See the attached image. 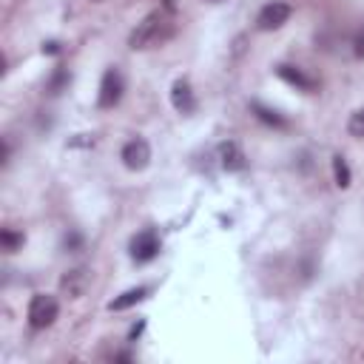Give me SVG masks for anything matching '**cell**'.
Segmentation results:
<instances>
[{
    "instance_id": "6da1fadb",
    "label": "cell",
    "mask_w": 364,
    "mask_h": 364,
    "mask_svg": "<svg viewBox=\"0 0 364 364\" xmlns=\"http://www.w3.org/2000/svg\"><path fill=\"white\" fill-rule=\"evenodd\" d=\"M162 28H165V14H162V11H151V14H145V17L136 23V28L128 34V48L142 51V48L156 46V43L165 37Z\"/></svg>"
},
{
    "instance_id": "7a4b0ae2",
    "label": "cell",
    "mask_w": 364,
    "mask_h": 364,
    "mask_svg": "<svg viewBox=\"0 0 364 364\" xmlns=\"http://www.w3.org/2000/svg\"><path fill=\"white\" fill-rule=\"evenodd\" d=\"M28 327L31 330H46V327H51L54 321H57V316H60V304H57V299L54 296H48V293H34L31 296V301H28Z\"/></svg>"
},
{
    "instance_id": "3957f363",
    "label": "cell",
    "mask_w": 364,
    "mask_h": 364,
    "mask_svg": "<svg viewBox=\"0 0 364 364\" xmlns=\"http://www.w3.org/2000/svg\"><path fill=\"white\" fill-rule=\"evenodd\" d=\"M290 14H293V9H290V3H284V0L264 3V6L259 9V14H256V28H259V31H276V28H282V26L290 20Z\"/></svg>"
},
{
    "instance_id": "277c9868",
    "label": "cell",
    "mask_w": 364,
    "mask_h": 364,
    "mask_svg": "<svg viewBox=\"0 0 364 364\" xmlns=\"http://www.w3.org/2000/svg\"><path fill=\"white\" fill-rule=\"evenodd\" d=\"M159 247H162L159 233L154 228H145V230L134 233V239H131V259L136 264H145V262H151V259L159 256Z\"/></svg>"
},
{
    "instance_id": "5b68a950",
    "label": "cell",
    "mask_w": 364,
    "mask_h": 364,
    "mask_svg": "<svg viewBox=\"0 0 364 364\" xmlns=\"http://www.w3.org/2000/svg\"><path fill=\"white\" fill-rule=\"evenodd\" d=\"M125 91V80L119 74V68H105L102 80H100V94H97V105L100 108H114L122 100Z\"/></svg>"
},
{
    "instance_id": "8992f818",
    "label": "cell",
    "mask_w": 364,
    "mask_h": 364,
    "mask_svg": "<svg viewBox=\"0 0 364 364\" xmlns=\"http://www.w3.org/2000/svg\"><path fill=\"white\" fill-rule=\"evenodd\" d=\"M119 159H122V165H125L128 171H142V168H148V162H151V145H148L142 136H134V139H128V142L122 145Z\"/></svg>"
},
{
    "instance_id": "52a82bcc",
    "label": "cell",
    "mask_w": 364,
    "mask_h": 364,
    "mask_svg": "<svg viewBox=\"0 0 364 364\" xmlns=\"http://www.w3.org/2000/svg\"><path fill=\"white\" fill-rule=\"evenodd\" d=\"M88 287H91V273H88V267H71V270H65V273L60 276V293H63L65 299H80V296H85Z\"/></svg>"
},
{
    "instance_id": "ba28073f",
    "label": "cell",
    "mask_w": 364,
    "mask_h": 364,
    "mask_svg": "<svg viewBox=\"0 0 364 364\" xmlns=\"http://www.w3.org/2000/svg\"><path fill=\"white\" fill-rule=\"evenodd\" d=\"M219 165H222L228 173H239V171H245V168H247V156H245L242 145L233 142V139L222 142V145H219Z\"/></svg>"
},
{
    "instance_id": "9c48e42d",
    "label": "cell",
    "mask_w": 364,
    "mask_h": 364,
    "mask_svg": "<svg viewBox=\"0 0 364 364\" xmlns=\"http://www.w3.org/2000/svg\"><path fill=\"white\" fill-rule=\"evenodd\" d=\"M171 105H173L179 114H193L196 97H193V88H191V82H188L185 77L173 80V85H171Z\"/></svg>"
},
{
    "instance_id": "30bf717a",
    "label": "cell",
    "mask_w": 364,
    "mask_h": 364,
    "mask_svg": "<svg viewBox=\"0 0 364 364\" xmlns=\"http://www.w3.org/2000/svg\"><path fill=\"white\" fill-rule=\"evenodd\" d=\"M148 293H151V287H148V284H136V287H128V290H122L119 296H114V299L108 301V310H114V313H119V310H128V307H134V304L145 301V299H148Z\"/></svg>"
},
{
    "instance_id": "8fae6325",
    "label": "cell",
    "mask_w": 364,
    "mask_h": 364,
    "mask_svg": "<svg viewBox=\"0 0 364 364\" xmlns=\"http://www.w3.org/2000/svg\"><path fill=\"white\" fill-rule=\"evenodd\" d=\"M276 74H279L287 85H293V88H299V91H313V80H310L301 68H296V65L282 63V65H276Z\"/></svg>"
},
{
    "instance_id": "7c38bea8",
    "label": "cell",
    "mask_w": 364,
    "mask_h": 364,
    "mask_svg": "<svg viewBox=\"0 0 364 364\" xmlns=\"http://www.w3.org/2000/svg\"><path fill=\"white\" fill-rule=\"evenodd\" d=\"M68 82H71V71L60 65V68L51 71V77H48V82H46V94H48V97H57V94H63V91L68 88Z\"/></svg>"
},
{
    "instance_id": "4fadbf2b",
    "label": "cell",
    "mask_w": 364,
    "mask_h": 364,
    "mask_svg": "<svg viewBox=\"0 0 364 364\" xmlns=\"http://www.w3.org/2000/svg\"><path fill=\"white\" fill-rule=\"evenodd\" d=\"M253 111H256V117H259L264 125H273V128H287V119H284L279 111H273V108H267V105H262V102H253Z\"/></svg>"
},
{
    "instance_id": "5bb4252c",
    "label": "cell",
    "mask_w": 364,
    "mask_h": 364,
    "mask_svg": "<svg viewBox=\"0 0 364 364\" xmlns=\"http://www.w3.org/2000/svg\"><path fill=\"white\" fill-rule=\"evenodd\" d=\"M333 179H336V185H338V188H350V182H353V173H350L347 159H344L341 154H336V156H333Z\"/></svg>"
},
{
    "instance_id": "9a60e30c",
    "label": "cell",
    "mask_w": 364,
    "mask_h": 364,
    "mask_svg": "<svg viewBox=\"0 0 364 364\" xmlns=\"http://www.w3.org/2000/svg\"><path fill=\"white\" fill-rule=\"evenodd\" d=\"M0 242H3V250H6V253H14L17 247H23V233H20V230L6 228V230L0 233Z\"/></svg>"
},
{
    "instance_id": "2e32d148",
    "label": "cell",
    "mask_w": 364,
    "mask_h": 364,
    "mask_svg": "<svg viewBox=\"0 0 364 364\" xmlns=\"http://www.w3.org/2000/svg\"><path fill=\"white\" fill-rule=\"evenodd\" d=\"M347 131H350L355 139H364V108H358V111L350 117V122H347Z\"/></svg>"
},
{
    "instance_id": "e0dca14e",
    "label": "cell",
    "mask_w": 364,
    "mask_h": 364,
    "mask_svg": "<svg viewBox=\"0 0 364 364\" xmlns=\"http://www.w3.org/2000/svg\"><path fill=\"white\" fill-rule=\"evenodd\" d=\"M80 242H82V239H80V233H74V230L65 236V247H68V250H77V247H80Z\"/></svg>"
},
{
    "instance_id": "ac0fdd59",
    "label": "cell",
    "mask_w": 364,
    "mask_h": 364,
    "mask_svg": "<svg viewBox=\"0 0 364 364\" xmlns=\"http://www.w3.org/2000/svg\"><path fill=\"white\" fill-rule=\"evenodd\" d=\"M142 330H145V321H136V324L131 327V333H128V338H136V336H139Z\"/></svg>"
},
{
    "instance_id": "d6986e66",
    "label": "cell",
    "mask_w": 364,
    "mask_h": 364,
    "mask_svg": "<svg viewBox=\"0 0 364 364\" xmlns=\"http://www.w3.org/2000/svg\"><path fill=\"white\" fill-rule=\"evenodd\" d=\"M43 51H46V54H57V51H60V43H54V40H51V43H46V46H43Z\"/></svg>"
},
{
    "instance_id": "ffe728a7",
    "label": "cell",
    "mask_w": 364,
    "mask_h": 364,
    "mask_svg": "<svg viewBox=\"0 0 364 364\" xmlns=\"http://www.w3.org/2000/svg\"><path fill=\"white\" fill-rule=\"evenodd\" d=\"M91 3H102V0H91Z\"/></svg>"
},
{
    "instance_id": "44dd1931",
    "label": "cell",
    "mask_w": 364,
    "mask_h": 364,
    "mask_svg": "<svg viewBox=\"0 0 364 364\" xmlns=\"http://www.w3.org/2000/svg\"><path fill=\"white\" fill-rule=\"evenodd\" d=\"M213 3H219V0H213Z\"/></svg>"
}]
</instances>
